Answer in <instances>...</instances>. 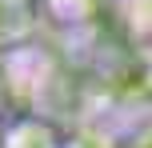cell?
<instances>
[{"label": "cell", "mask_w": 152, "mask_h": 148, "mask_svg": "<svg viewBox=\"0 0 152 148\" xmlns=\"http://www.w3.org/2000/svg\"><path fill=\"white\" fill-rule=\"evenodd\" d=\"M32 32H36L32 0H0V52L24 44Z\"/></svg>", "instance_id": "cell-1"}, {"label": "cell", "mask_w": 152, "mask_h": 148, "mask_svg": "<svg viewBox=\"0 0 152 148\" xmlns=\"http://www.w3.org/2000/svg\"><path fill=\"white\" fill-rule=\"evenodd\" d=\"M0 148H60V140H56V132L44 124V120H16V124L4 128V136H0Z\"/></svg>", "instance_id": "cell-2"}, {"label": "cell", "mask_w": 152, "mask_h": 148, "mask_svg": "<svg viewBox=\"0 0 152 148\" xmlns=\"http://www.w3.org/2000/svg\"><path fill=\"white\" fill-rule=\"evenodd\" d=\"M128 148H152V124H144V128H140V132L128 140Z\"/></svg>", "instance_id": "cell-3"}]
</instances>
